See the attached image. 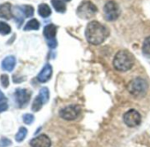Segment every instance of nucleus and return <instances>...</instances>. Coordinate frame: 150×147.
Wrapping results in <instances>:
<instances>
[{
	"instance_id": "26",
	"label": "nucleus",
	"mask_w": 150,
	"mask_h": 147,
	"mask_svg": "<svg viewBox=\"0 0 150 147\" xmlns=\"http://www.w3.org/2000/svg\"><path fill=\"white\" fill-rule=\"evenodd\" d=\"M48 45H49L50 48L55 49L57 47V42L56 39L55 40H51V41H48Z\"/></svg>"
},
{
	"instance_id": "7",
	"label": "nucleus",
	"mask_w": 150,
	"mask_h": 147,
	"mask_svg": "<svg viewBox=\"0 0 150 147\" xmlns=\"http://www.w3.org/2000/svg\"><path fill=\"white\" fill-rule=\"evenodd\" d=\"M123 120H124V122L128 127L134 128V127H137L138 125L140 124L141 116L138 111H136L134 109H131L124 114Z\"/></svg>"
},
{
	"instance_id": "28",
	"label": "nucleus",
	"mask_w": 150,
	"mask_h": 147,
	"mask_svg": "<svg viewBox=\"0 0 150 147\" xmlns=\"http://www.w3.org/2000/svg\"><path fill=\"white\" fill-rule=\"evenodd\" d=\"M7 108H8V106H7V104H6H6L1 105V106H0V113H2V112L6 111Z\"/></svg>"
},
{
	"instance_id": "21",
	"label": "nucleus",
	"mask_w": 150,
	"mask_h": 147,
	"mask_svg": "<svg viewBox=\"0 0 150 147\" xmlns=\"http://www.w3.org/2000/svg\"><path fill=\"white\" fill-rule=\"evenodd\" d=\"M27 134H28V129L24 127H21L15 136L16 141L17 142H22L25 139V137L27 136Z\"/></svg>"
},
{
	"instance_id": "18",
	"label": "nucleus",
	"mask_w": 150,
	"mask_h": 147,
	"mask_svg": "<svg viewBox=\"0 0 150 147\" xmlns=\"http://www.w3.org/2000/svg\"><path fill=\"white\" fill-rule=\"evenodd\" d=\"M142 52L146 57L150 58V36H147L144 40L142 45Z\"/></svg>"
},
{
	"instance_id": "25",
	"label": "nucleus",
	"mask_w": 150,
	"mask_h": 147,
	"mask_svg": "<svg viewBox=\"0 0 150 147\" xmlns=\"http://www.w3.org/2000/svg\"><path fill=\"white\" fill-rule=\"evenodd\" d=\"M11 143H12V142L9 139H7V138H2L1 141H0V144H1L2 147H7Z\"/></svg>"
},
{
	"instance_id": "13",
	"label": "nucleus",
	"mask_w": 150,
	"mask_h": 147,
	"mask_svg": "<svg viewBox=\"0 0 150 147\" xmlns=\"http://www.w3.org/2000/svg\"><path fill=\"white\" fill-rule=\"evenodd\" d=\"M15 65H16V59L14 56H8L2 61V68L8 72H12Z\"/></svg>"
},
{
	"instance_id": "1",
	"label": "nucleus",
	"mask_w": 150,
	"mask_h": 147,
	"mask_svg": "<svg viewBox=\"0 0 150 147\" xmlns=\"http://www.w3.org/2000/svg\"><path fill=\"white\" fill-rule=\"evenodd\" d=\"M108 29L96 21H90L85 31V36L88 42L94 45H98L103 44L109 36Z\"/></svg>"
},
{
	"instance_id": "14",
	"label": "nucleus",
	"mask_w": 150,
	"mask_h": 147,
	"mask_svg": "<svg viewBox=\"0 0 150 147\" xmlns=\"http://www.w3.org/2000/svg\"><path fill=\"white\" fill-rule=\"evenodd\" d=\"M51 5L57 13L63 14L66 11V6L62 0H51Z\"/></svg>"
},
{
	"instance_id": "15",
	"label": "nucleus",
	"mask_w": 150,
	"mask_h": 147,
	"mask_svg": "<svg viewBox=\"0 0 150 147\" xmlns=\"http://www.w3.org/2000/svg\"><path fill=\"white\" fill-rule=\"evenodd\" d=\"M38 14L42 18H48L51 14V9L47 4H41L38 6Z\"/></svg>"
},
{
	"instance_id": "5",
	"label": "nucleus",
	"mask_w": 150,
	"mask_h": 147,
	"mask_svg": "<svg viewBox=\"0 0 150 147\" xmlns=\"http://www.w3.org/2000/svg\"><path fill=\"white\" fill-rule=\"evenodd\" d=\"M81 113V107L78 105H70L59 111V115L65 121H73Z\"/></svg>"
},
{
	"instance_id": "9",
	"label": "nucleus",
	"mask_w": 150,
	"mask_h": 147,
	"mask_svg": "<svg viewBox=\"0 0 150 147\" xmlns=\"http://www.w3.org/2000/svg\"><path fill=\"white\" fill-rule=\"evenodd\" d=\"M30 145L32 147H50L51 141L50 137L44 134H42L30 141Z\"/></svg>"
},
{
	"instance_id": "19",
	"label": "nucleus",
	"mask_w": 150,
	"mask_h": 147,
	"mask_svg": "<svg viewBox=\"0 0 150 147\" xmlns=\"http://www.w3.org/2000/svg\"><path fill=\"white\" fill-rule=\"evenodd\" d=\"M12 32V29L10 25H8L6 22L4 21H0V35L6 36L8 35Z\"/></svg>"
},
{
	"instance_id": "29",
	"label": "nucleus",
	"mask_w": 150,
	"mask_h": 147,
	"mask_svg": "<svg viewBox=\"0 0 150 147\" xmlns=\"http://www.w3.org/2000/svg\"><path fill=\"white\" fill-rule=\"evenodd\" d=\"M64 1H65V2H69V1H71V0H64Z\"/></svg>"
},
{
	"instance_id": "27",
	"label": "nucleus",
	"mask_w": 150,
	"mask_h": 147,
	"mask_svg": "<svg viewBox=\"0 0 150 147\" xmlns=\"http://www.w3.org/2000/svg\"><path fill=\"white\" fill-rule=\"evenodd\" d=\"M6 98L4 95V93L0 91V106L3 105V104H6Z\"/></svg>"
},
{
	"instance_id": "3",
	"label": "nucleus",
	"mask_w": 150,
	"mask_h": 147,
	"mask_svg": "<svg viewBox=\"0 0 150 147\" xmlns=\"http://www.w3.org/2000/svg\"><path fill=\"white\" fill-rule=\"evenodd\" d=\"M128 91L135 98H143L148 90V84L147 82L141 78V77H137L132 79L127 86Z\"/></svg>"
},
{
	"instance_id": "2",
	"label": "nucleus",
	"mask_w": 150,
	"mask_h": 147,
	"mask_svg": "<svg viewBox=\"0 0 150 147\" xmlns=\"http://www.w3.org/2000/svg\"><path fill=\"white\" fill-rule=\"evenodd\" d=\"M135 62L133 55L127 50H121L117 52L113 59L114 67L120 72H125L130 70Z\"/></svg>"
},
{
	"instance_id": "24",
	"label": "nucleus",
	"mask_w": 150,
	"mask_h": 147,
	"mask_svg": "<svg viewBox=\"0 0 150 147\" xmlns=\"http://www.w3.org/2000/svg\"><path fill=\"white\" fill-rule=\"evenodd\" d=\"M0 82H1V84L4 88H7L9 86V77L7 75H2L1 77H0Z\"/></svg>"
},
{
	"instance_id": "12",
	"label": "nucleus",
	"mask_w": 150,
	"mask_h": 147,
	"mask_svg": "<svg viewBox=\"0 0 150 147\" xmlns=\"http://www.w3.org/2000/svg\"><path fill=\"white\" fill-rule=\"evenodd\" d=\"M13 17L12 6L10 3H5L0 5V18L10 20Z\"/></svg>"
},
{
	"instance_id": "11",
	"label": "nucleus",
	"mask_w": 150,
	"mask_h": 147,
	"mask_svg": "<svg viewBox=\"0 0 150 147\" xmlns=\"http://www.w3.org/2000/svg\"><path fill=\"white\" fill-rule=\"evenodd\" d=\"M57 27L54 24H49L44 27L43 29V36L48 41L55 40L57 35Z\"/></svg>"
},
{
	"instance_id": "20",
	"label": "nucleus",
	"mask_w": 150,
	"mask_h": 147,
	"mask_svg": "<svg viewBox=\"0 0 150 147\" xmlns=\"http://www.w3.org/2000/svg\"><path fill=\"white\" fill-rule=\"evenodd\" d=\"M42 100L43 101V104L47 103L49 101V98H50V92H49V89L46 88V87H43L40 90V92H39V95H38Z\"/></svg>"
},
{
	"instance_id": "22",
	"label": "nucleus",
	"mask_w": 150,
	"mask_h": 147,
	"mask_svg": "<svg viewBox=\"0 0 150 147\" xmlns=\"http://www.w3.org/2000/svg\"><path fill=\"white\" fill-rule=\"evenodd\" d=\"M42 105H43V101L42 100V98H41L39 96H37V97L35 98L34 102H33V105H32V111H33V112H38V111L42 108Z\"/></svg>"
},
{
	"instance_id": "10",
	"label": "nucleus",
	"mask_w": 150,
	"mask_h": 147,
	"mask_svg": "<svg viewBox=\"0 0 150 147\" xmlns=\"http://www.w3.org/2000/svg\"><path fill=\"white\" fill-rule=\"evenodd\" d=\"M51 76H52V66L50 64H46L42 67L41 72L38 74L37 80L40 83H46L51 78Z\"/></svg>"
},
{
	"instance_id": "8",
	"label": "nucleus",
	"mask_w": 150,
	"mask_h": 147,
	"mask_svg": "<svg viewBox=\"0 0 150 147\" xmlns=\"http://www.w3.org/2000/svg\"><path fill=\"white\" fill-rule=\"evenodd\" d=\"M15 100L20 107H24L30 100L31 93L26 89H17L15 91Z\"/></svg>"
},
{
	"instance_id": "6",
	"label": "nucleus",
	"mask_w": 150,
	"mask_h": 147,
	"mask_svg": "<svg viewBox=\"0 0 150 147\" xmlns=\"http://www.w3.org/2000/svg\"><path fill=\"white\" fill-rule=\"evenodd\" d=\"M103 12L105 18L109 21H116L120 15V8L115 1H109L105 4Z\"/></svg>"
},
{
	"instance_id": "4",
	"label": "nucleus",
	"mask_w": 150,
	"mask_h": 147,
	"mask_svg": "<svg viewBox=\"0 0 150 147\" xmlns=\"http://www.w3.org/2000/svg\"><path fill=\"white\" fill-rule=\"evenodd\" d=\"M97 13V7L90 1L82 2L77 8V15L82 20H89Z\"/></svg>"
},
{
	"instance_id": "23",
	"label": "nucleus",
	"mask_w": 150,
	"mask_h": 147,
	"mask_svg": "<svg viewBox=\"0 0 150 147\" xmlns=\"http://www.w3.org/2000/svg\"><path fill=\"white\" fill-rule=\"evenodd\" d=\"M34 119H35V117L31 113H27V114L23 115V122L25 124H28V125L31 124L34 121Z\"/></svg>"
},
{
	"instance_id": "16",
	"label": "nucleus",
	"mask_w": 150,
	"mask_h": 147,
	"mask_svg": "<svg viewBox=\"0 0 150 147\" xmlns=\"http://www.w3.org/2000/svg\"><path fill=\"white\" fill-rule=\"evenodd\" d=\"M40 28V23L36 19H32L30 20L26 26L24 27L25 31H29V30H38Z\"/></svg>"
},
{
	"instance_id": "17",
	"label": "nucleus",
	"mask_w": 150,
	"mask_h": 147,
	"mask_svg": "<svg viewBox=\"0 0 150 147\" xmlns=\"http://www.w3.org/2000/svg\"><path fill=\"white\" fill-rule=\"evenodd\" d=\"M20 10L21 12L24 14L25 17L27 18H29V17H32L34 15V12H35V9L32 6H29V5H27V6H22L20 7Z\"/></svg>"
}]
</instances>
